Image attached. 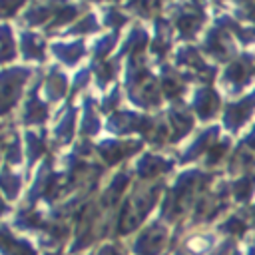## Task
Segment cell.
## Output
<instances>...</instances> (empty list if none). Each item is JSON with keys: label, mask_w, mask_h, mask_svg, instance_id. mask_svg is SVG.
Instances as JSON below:
<instances>
[{"label": "cell", "mask_w": 255, "mask_h": 255, "mask_svg": "<svg viewBox=\"0 0 255 255\" xmlns=\"http://www.w3.org/2000/svg\"><path fill=\"white\" fill-rule=\"evenodd\" d=\"M28 4V0H0V22L12 20Z\"/></svg>", "instance_id": "obj_22"}, {"label": "cell", "mask_w": 255, "mask_h": 255, "mask_svg": "<svg viewBox=\"0 0 255 255\" xmlns=\"http://www.w3.org/2000/svg\"><path fill=\"white\" fill-rule=\"evenodd\" d=\"M92 70H94V84L98 90H106L118 76V70H120V58L114 56L112 60H104V62H98V64H92Z\"/></svg>", "instance_id": "obj_12"}, {"label": "cell", "mask_w": 255, "mask_h": 255, "mask_svg": "<svg viewBox=\"0 0 255 255\" xmlns=\"http://www.w3.org/2000/svg\"><path fill=\"white\" fill-rule=\"evenodd\" d=\"M50 54L56 58V64L60 66H78L84 56L88 54V46L86 42L80 38V40H72V42H64V40H58V42H52L50 44Z\"/></svg>", "instance_id": "obj_5"}, {"label": "cell", "mask_w": 255, "mask_h": 255, "mask_svg": "<svg viewBox=\"0 0 255 255\" xmlns=\"http://www.w3.org/2000/svg\"><path fill=\"white\" fill-rule=\"evenodd\" d=\"M22 189V177L18 173H14L10 169V165H4L0 169V191L8 197V199H14Z\"/></svg>", "instance_id": "obj_18"}, {"label": "cell", "mask_w": 255, "mask_h": 255, "mask_svg": "<svg viewBox=\"0 0 255 255\" xmlns=\"http://www.w3.org/2000/svg\"><path fill=\"white\" fill-rule=\"evenodd\" d=\"M120 42V32H106V34H100L94 42H92V64H98V62H104L112 56L114 48L118 46Z\"/></svg>", "instance_id": "obj_11"}, {"label": "cell", "mask_w": 255, "mask_h": 255, "mask_svg": "<svg viewBox=\"0 0 255 255\" xmlns=\"http://www.w3.org/2000/svg\"><path fill=\"white\" fill-rule=\"evenodd\" d=\"M98 108H100V104L92 96H84L82 98V104H80V110H82V116H80V133L84 137L96 135L100 131V114H98Z\"/></svg>", "instance_id": "obj_8"}, {"label": "cell", "mask_w": 255, "mask_h": 255, "mask_svg": "<svg viewBox=\"0 0 255 255\" xmlns=\"http://www.w3.org/2000/svg\"><path fill=\"white\" fill-rule=\"evenodd\" d=\"M2 157H4L6 165H18L22 161V143H20V137L16 131H12V135L6 139Z\"/></svg>", "instance_id": "obj_20"}, {"label": "cell", "mask_w": 255, "mask_h": 255, "mask_svg": "<svg viewBox=\"0 0 255 255\" xmlns=\"http://www.w3.org/2000/svg\"><path fill=\"white\" fill-rule=\"evenodd\" d=\"M6 211H8V205H6V203H4V199L0 197V215H4Z\"/></svg>", "instance_id": "obj_24"}, {"label": "cell", "mask_w": 255, "mask_h": 255, "mask_svg": "<svg viewBox=\"0 0 255 255\" xmlns=\"http://www.w3.org/2000/svg\"><path fill=\"white\" fill-rule=\"evenodd\" d=\"M90 80H94V70H92V66H84V68H80V70L74 74V78H72L70 94H72V96H78L80 92H84L86 86L90 84Z\"/></svg>", "instance_id": "obj_21"}, {"label": "cell", "mask_w": 255, "mask_h": 255, "mask_svg": "<svg viewBox=\"0 0 255 255\" xmlns=\"http://www.w3.org/2000/svg\"><path fill=\"white\" fill-rule=\"evenodd\" d=\"M40 86H42V76H38L34 80V84L28 90V96L24 100V106L20 110V124L22 126H28V128L40 126L42 128L50 118V104L46 100H42Z\"/></svg>", "instance_id": "obj_2"}, {"label": "cell", "mask_w": 255, "mask_h": 255, "mask_svg": "<svg viewBox=\"0 0 255 255\" xmlns=\"http://www.w3.org/2000/svg\"><path fill=\"white\" fill-rule=\"evenodd\" d=\"M120 100H122V96H120V86H112V90L100 100V110H102L104 114H114V112H118Z\"/></svg>", "instance_id": "obj_23"}, {"label": "cell", "mask_w": 255, "mask_h": 255, "mask_svg": "<svg viewBox=\"0 0 255 255\" xmlns=\"http://www.w3.org/2000/svg\"><path fill=\"white\" fill-rule=\"evenodd\" d=\"M0 249L6 255H34V249L26 241L14 239L4 225H0Z\"/></svg>", "instance_id": "obj_16"}, {"label": "cell", "mask_w": 255, "mask_h": 255, "mask_svg": "<svg viewBox=\"0 0 255 255\" xmlns=\"http://www.w3.org/2000/svg\"><path fill=\"white\" fill-rule=\"evenodd\" d=\"M68 76L60 64H50L46 74L42 76V96L48 104L60 102L68 94Z\"/></svg>", "instance_id": "obj_4"}, {"label": "cell", "mask_w": 255, "mask_h": 255, "mask_svg": "<svg viewBox=\"0 0 255 255\" xmlns=\"http://www.w3.org/2000/svg\"><path fill=\"white\" fill-rule=\"evenodd\" d=\"M163 231H157L155 227L153 229H147L139 239H137V243H135V251L139 253V255H153V253H157L159 249H161V245H163Z\"/></svg>", "instance_id": "obj_15"}, {"label": "cell", "mask_w": 255, "mask_h": 255, "mask_svg": "<svg viewBox=\"0 0 255 255\" xmlns=\"http://www.w3.org/2000/svg\"><path fill=\"white\" fill-rule=\"evenodd\" d=\"M18 52L26 64H46L48 60V44L44 36L28 28L18 30Z\"/></svg>", "instance_id": "obj_3"}, {"label": "cell", "mask_w": 255, "mask_h": 255, "mask_svg": "<svg viewBox=\"0 0 255 255\" xmlns=\"http://www.w3.org/2000/svg\"><path fill=\"white\" fill-rule=\"evenodd\" d=\"M76 118H78V108L74 104H66L60 114H58V122L54 128V141L56 145H68L76 133Z\"/></svg>", "instance_id": "obj_7"}, {"label": "cell", "mask_w": 255, "mask_h": 255, "mask_svg": "<svg viewBox=\"0 0 255 255\" xmlns=\"http://www.w3.org/2000/svg\"><path fill=\"white\" fill-rule=\"evenodd\" d=\"M102 20H100V16L98 14H94V12H86L84 16H80L74 24H70L68 28H64L60 34L62 36H84V34H98V32H102Z\"/></svg>", "instance_id": "obj_10"}, {"label": "cell", "mask_w": 255, "mask_h": 255, "mask_svg": "<svg viewBox=\"0 0 255 255\" xmlns=\"http://www.w3.org/2000/svg\"><path fill=\"white\" fill-rule=\"evenodd\" d=\"M100 20H102V26L104 28H110V32H120V28L129 22V16H126L120 10V6L112 4V6H104L102 8Z\"/></svg>", "instance_id": "obj_17"}, {"label": "cell", "mask_w": 255, "mask_h": 255, "mask_svg": "<svg viewBox=\"0 0 255 255\" xmlns=\"http://www.w3.org/2000/svg\"><path fill=\"white\" fill-rule=\"evenodd\" d=\"M24 141H26V155H28V161L32 165L48 149V145H46V128H40L38 131L28 129L24 133Z\"/></svg>", "instance_id": "obj_14"}, {"label": "cell", "mask_w": 255, "mask_h": 255, "mask_svg": "<svg viewBox=\"0 0 255 255\" xmlns=\"http://www.w3.org/2000/svg\"><path fill=\"white\" fill-rule=\"evenodd\" d=\"M0 141H2V129H0Z\"/></svg>", "instance_id": "obj_25"}, {"label": "cell", "mask_w": 255, "mask_h": 255, "mask_svg": "<svg viewBox=\"0 0 255 255\" xmlns=\"http://www.w3.org/2000/svg\"><path fill=\"white\" fill-rule=\"evenodd\" d=\"M16 34L8 22H0V64H12L18 56Z\"/></svg>", "instance_id": "obj_13"}, {"label": "cell", "mask_w": 255, "mask_h": 255, "mask_svg": "<svg viewBox=\"0 0 255 255\" xmlns=\"http://www.w3.org/2000/svg\"><path fill=\"white\" fill-rule=\"evenodd\" d=\"M94 149L100 153L102 159H106V163L116 165L122 159H128L131 153H135L139 149V141H112V139H104L100 143L94 145Z\"/></svg>", "instance_id": "obj_6"}, {"label": "cell", "mask_w": 255, "mask_h": 255, "mask_svg": "<svg viewBox=\"0 0 255 255\" xmlns=\"http://www.w3.org/2000/svg\"><path fill=\"white\" fill-rule=\"evenodd\" d=\"M34 74L36 70L30 64H24V66L10 64L0 70V118L10 114L18 106L24 94V88Z\"/></svg>", "instance_id": "obj_1"}, {"label": "cell", "mask_w": 255, "mask_h": 255, "mask_svg": "<svg viewBox=\"0 0 255 255\" xmlns=\"http://www.w3.org/2000/svg\"><path fill=\"white\" fill-rule=\"evenodd\" d=\"M145 118L143 116H137L133 112H114L108 120V129L114 131V133H128V131H133V129H143L141 126H145Z\"/></svg>", "instance_id": "obj_9"}, {"label": "cell", "mask_w": 255, "mask_h": 255, "mask_svg": "<svg viewBox=\"0 0 255 255\" xmlns=\"http://www.w3.org/2000/svg\"><path fill=\"white\" fill-rule=\"evenodd\" d=\"M145 42H147V34H145V30H141V28H131L129 32H128V38L124 40V44H122V50H118V58L120 56H126V54H133V52H139V50H143V46H145Z\"/></svg>", "instance_id": "obj_19"}]
</instances>
